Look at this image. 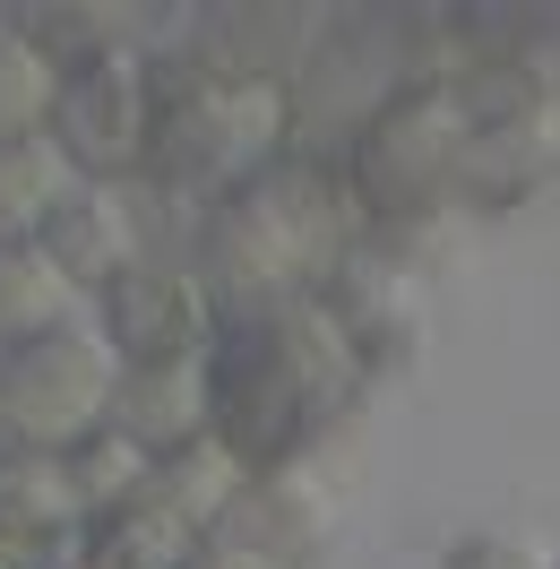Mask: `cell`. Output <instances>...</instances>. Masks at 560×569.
Here are the masks:
<instances>
[{
	"label": "cell",
	"instance_id": "cell-23",
	"mask_svg": "<svg viewBox=\"0 0 560 569\" xmlns=\"http://www.w3.org/2000/svg\"><path fill=\"white\" fill-rule=\"evenodd\" d=\"M0 569H43V552H27V543H9V535H0Z\"/></svg>",
	"mask_w": 560,
	"mask_h": 569
},
{
	"label": "cell",
	"instance_id": "cell-2",
	"mask_svg": "<svg viewBox=\"0 0 560 569\" xmlns=\"http://www.w3.org/2000/svg\"><path fill=\"white\" fill-rule=\"evenodd\" d=\"M353 242H371V233H362V208H353V190H346V164L293 147L259 181H242L233 199H216L199 216L190 268L208 277L224 320H242V311L311 302Z\"/></svg>",
	"mask_w": 560,
	"mask_h": 569
},
{
	"label": "cell",
	"instance_id": "cell-5",
	"mask_svg": "<svg viewBox=\"0 0 560 569\" xmlns=\"http://www.w3.org/2000/svg\"><path fill=\"white\" fill-rule=\"evenodd\" d=\"M466 164H457V208L474 216H518L560 181V78L534 52H491L466 61Z\"/></svg>",
	"mask_w": 560,
	"mask_h": 569
},
{
	"label": "cell",
	"instance_id": "cell-22",
	"mask_svg": "<svg viewBox=\"0 0 560 569\" xmlns=\"http://www.w3.org/2000/svg\"><path fill=\"white\" fill-rule=\"evenodd\" d=\"M190 569H277V561H259V552H242V543H199V552H190Z\"/></svg>",
	"mask_w": 560,
	"mask_h": 569
},
{
	"label": "cell",
	"instance_id": "cell-9",
	"mask_svg": "<svg viewBox=\"0 0 560 569\" xmlns=\"http://www.w3.org/2000/svg\"><path fill=\"white\" fill-rule=\"evenodd\" d=\"M319 302H328V320L353 337L362 371H406L414 346H422V328H431V293H422V277L388 242H353L346 259H337V277L319 284Z\"/></svg>",
	"mask_w": 560,
	"mask_h": 569
},
{
	"label": "cell",
	"instance_id": "cell-25",
	"mask_svg": "<svg viewBox=\"0 0 560 569\" xmlns=\"http://www.w3.org/2000/svg\"><path fill=\"white\" fill-rule=\"evenodd\" d=\"M0 449H9V423H0Z\"/></svg>",
	"mask_w": 560,
	"mask_h": 569
},
{
	"label": "cell",
	"instance_id": "cell-6",
	"mask_svg": "<svg viewBox=\"0 0 560 569\" xmlns=\"http://www.w3.org/2000/svg\"><path fill=\"white\" fill-rule=\"evenodd\" d=\"M121 406V355L104 346V328H52L27 346H0V423L9 449H43L70 458Z\"/></svg>",
	"mask_w": 560,
	"mask_h": 569
},
{
	"label": "cell",
	"instance_id": "cell-13",
	"mask_svg": "<svg viewBox=\"0 0 560 569\" xmlns=\"http://www.w3.org/2000/svg\"><path fill=\"white\" fill-rule=\"evenodd\" d=\"M112 423L139 440L147 458H173L190 440H208L216 415H208V362H156V371H121V406Z\"/></svg>",
	"mask_w": 560,
	"mask_h": 569
},
{
	"label": "cell",
	"instance_id": "cell-16",
	"mask_svg": "<svg viewBox=\"0 0 560 569\" xmlns=\"http://www.w3.org/2000/svg\"><path fill=\"white\" fill-rule=\"evenodd\" d=\"M70 190H78V173L52 139L0 147V242H43V224H52V208Z\"/></svg>",
	"mask_w": 560,
	"mask_h": 569
},
{
	"label": "cell",
	"instance_id": "cell-18",
	"mask_svg": "<svg viewBox=\"0 0 560 569\" xmlns=\"http://www.w3.org/2000/svg\"><path fill=\"white\" fill-rule=\"evenodd\" d=\"M9 27H18L27 43H43L61 70H87V61H104V52H130L147 18H139V9H104V0H96V9H61V0H36V9H18Z\"/></svg>",
	"mask_w": 560,
	"mask_h": 569
},
{
	"label": "cell",
	"instance_id": "cell-10",
	"mask_svg": "<svg viewBox=\"0 0 560 569\" xmlns=\"http://www.w3.org/2000/svg\"><path fill=\"white\" fill-rule=\"evenodd\" d=\"M216 543H242V552H259V561H277V569L328 561V543H337V483H328L311 458L268 466V475H250L242 492H233V509L216 518Z\"/></svg>",
	"mask_w": 560,
	"mask_h": 569
},
{
	"label": "cell",
	"instance_id": "cell-14",
	"mask_svg": "<svg viewBox=\"0 0 560 569\" xmlns=\"http://www.w3.org/2000/svg\"><path fill=\"white\" fill-rule=\"evenodd\" d=\"M199 543H208V527H190L173 500L147 483L139 500H121L112 518H96L78 552H87V561H104V569H190Z\"/></svg>",
	"mask_w": 560,
	"mask_h": 569
},
{
	"label": "cell",
	"instance_id": "cell-12",
	"mask_svg": "<svg viewBox=\"0 0 560 569\" xmlns=\"http://www.w3.org/2000/svg\"><path fill=\"white\" fill-rule=\"evenodd\" d=\"M0 535L27 552H78L87 543V500L70 458L43 449H0Z\"/></svg>",
	"mask_w": 560,
	"mask_h": 569
},
{
	"label": "cell",
	"instance_id": "cell-8",
	"mask_svg": "<svg viewBox=\"0 0 560 569\" xmlns=\"http://www.w3.org/2000/svg\"><path fill=\"white\" fill-rule=\"evenodd\" d=\"M96 328L121 355V371H156V362H208V346L224 337V302L208 293V277L190 259H147L130 277L96 293Z\"/></svg>",
	"mask_w": 560,
	"mask_h": 569
},
{
	"label": "cell",
	"instance_id": "cell-15",
	"mask_svg": "<svg viewBox=\"0 0 560 569\" xmlns=\"http://www.w3.org/2000/svg\"><path fill=\"white\" fill-rule=\"evenodd\" d=\"M78 328V284L43 242H0V346Z\"/></svg>",
	"mask_w": 560,
	"mask_h": 569
},
{
	"label": "cell",
	"instance_id": "cell-20",
	"mask_svg": "<svg viewBox=\"0 0 560 569\" xmlns=\"http://www.w3.org/2000/svg\"><path fill=\"white\" fill-rule=\"evenodd\" d=\"M70 475H78V500H87V527H96V518H112L121 500H139L156 483V458L121 423H104L87 449H70Z\"/></svg>",
	"mask_w": 560,
	"mask_h": 569
},
{
	"label": "cell",
	"instance_id": "cell-4",
	"mask_svg": "<svg viewBox=\"0 0 560 569\" xmlns=\"http://www.w3.org/2000/svg\"><path fill=\"white\" fill-rule=\"evenodd\" d=\"M346 190L362 208L371 242H397L457 208V164H466V96L449 70H406L388 78L346 130Z\"/></svg>",
	"mask_w": 560,
	"mask_h": 569
},
{
	"label": "cell",
	"instance_id": "cell-3",
	"mask_svg": "<svg viewBox=\"0 0 560 569\" xmlns=\"http://www.w3.org/2000/svg\"><path fill=\"white\" fill-rule=\"evenodd\" d=\"M293 87L277 78L224 70L208 52H156V139H147V181L156 199L208 216L216 199H233L242 181H259L277 156H293Z\"/></svg>",
	"mask_w": 560,
	"mask_h": 569
},
{
	"label": "cell",
	"instance_id": "cell-24",
	"mask_svg": "<svg viewBox=\"0 0 560 569\" xmlns=\"http://www.w3.org/2000/svg\"><path fill=\"white\" fill-rule=\"evenodd\" d=\"M61 569H104V561H87V552H61Z\"/></svg>",
	"mask_w": 560,
	"mask_h": 569
},
{
	"label": "cell",
	"instance_id": "cell-7",
	"mask_svg": "<svg viewBox=\"0 0 560 569\" xmlns=\"http://www.w3.org/2000/svg\"><path fill=\"white\" fill-rule=\"evenodd\" d=\"M147 139H156V52L147 43L70 70L52 147L70 156L78 181H147Z\"/></svg>",
	"mask_w": 560,
	"mask_h": 569
},
{
	"label": "cell",
	"instance_id": "cell-11",
	"mask_svg": "<svg viewBox=\"0 0 560 569\" xmlns=\"http://www.w3.org/2000/svg\"><path fill=\"white\" fill-rule=\"evenodd\" d=\"M43 250L70 268L78 293H112V284L156 259V216H147L139 181H78L43 224Z\"/></svg>",
	"mask_w": 560,
	"mask_h": 569
},
{
	"label": "cell",
	"instance_id": "cell-21",
	"mask_svg": "<svg viewBox=\"0 0 560 569\" xmlns=\"http://www.w3.org/2000/svg\"><path fill=\"white\" fill-rule=\"evenodd\" d=\"M440 569H560L534 535H457Z\"/></svg>",
	"mask_w": 560,
	"mask_h": 569
},
{
	"label": "cell",
	"instance_id": "cell-1",
	"mask_svg": "<svg viewBox=\"0 0 560 569\" xmlns=\"http://www.w3.org/2000/svg\"><path fill=\"white\" fill-rule=\"evenodd\" d=\"M371 371L353 355V337L328 320V302H277V311H242L224 320L208 346V415L216 440L268 475L319 449V431H337L362 406Z\"/></svg>",
	"mask_w": 560,
	"mask_h": 569
},
{
	"label": "cell",
	"instance_id": "cell-17",
	"mask_svg": "<svg viewBox=\"0 0 560 569\" xmlns=\"http://www.w3.org/2000/svg\"><path fill=\"white\" fill-rule=\"evenodd\" d=\"M61 87H70V70H61L43 43H27L18 27H0V147L52 139V121H61Z\"/></svg>",
	"mask_w": 560,
	"mask_h": 569
},
{
	"label": "cell",
	"instance_id": "cell-19",
	"mask_svg": "<svg viewBox=\"0 0 560 569\" xmlns=\"http://www.w3.org/2000/svg\"><path fill=\"white\" fill-rule=\"evenodd\" d=\"M242 483H250V466L233 458L216 431H208V440H190V449H173V458H156V492L173 500L190 527H208V535H216V518L233 509V492H242Z\"/></svg>",
	"mask_w": 560,
	"mask_h": 569
}]
</instances>
